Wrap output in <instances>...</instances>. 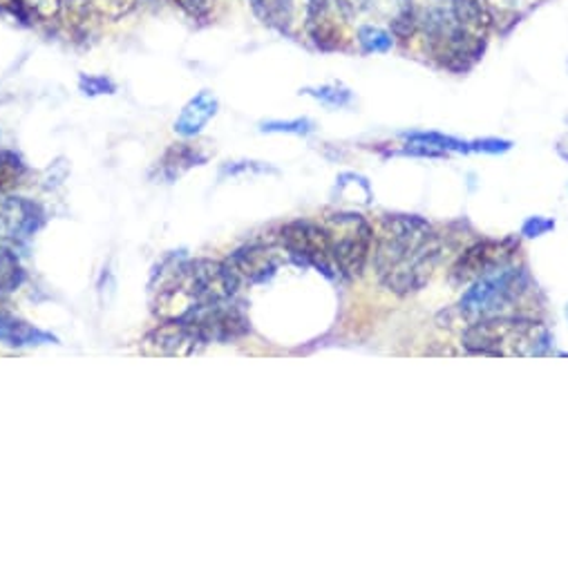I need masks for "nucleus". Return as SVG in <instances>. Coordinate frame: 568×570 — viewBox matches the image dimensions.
I'll use <instances>...</instances> for the list:
<instances>
[{"label":"nucleus","instance_id":"1","mask_svg":"<svg viewBox=\"0 0 568 570\" xmlns=\"http://www.w3.org/2000/svg\"><path fill=\"white\" fill-rule=\"evenodd\" d=\"M443 257V237L417 215H385L374 246L383 287L396 296L421 292Z\"/></svg>","mask_w":568,"mask_h":570},{"label":"nucleus","instance_id":"2","mask_svg":"<svg viewBox=\"0 0 568 570\" xmlns=\"http://www.w3.org/2000/svg\"><path fill=\"white\" fill-rule=\"evenodd\" d=\"M239 289L226 262L190 259L179 264L159 287L155 314L164 321L184 318L202 307L228 303Z\"/></svg>","mask_w":568,"mask_h":570},{"label":"nucleus","instance_id":"3","mask_svg":"<svg viewBox=\"0 0 568 570\" xmlns=\"http://www.w3.org/2000/svg\"><path fill=\"white\" fill-rule=\"evenodd\" d=\"M463 350L477 356H541L548 334L541 323L523 316L474 321L461 336Z\"/></svg>","mask_w":568,"mask_h":570},{"label":"nucleus","instance_id":"4","mask_svg":"<svg viewBox=\"0 0 568 570\" xmlns=\"http://www.w3.org/2000/svg\"><path fill=\"white\" fill-rule=\"evenodd\" d=\"M530 292L528 273L519 266L501 264L472 282L461 296L459 309L463 316L483 321L497 316H515L512 309Z\"/></svg>","mask_w":568,"mask_h":570},{"label":"nucleus","instance_id":"5","mask_svg":"<svg viewBox=\"0 0 568 570\" xmlns=\"http://www.w3.org/2000/svg\"><path fill=\"white\" fill-rule=\"evenodd\" d=\"M327 230L332 242V259L336 273L345 277H359L372 255L374 228L359 213H334L327 217Z\"/></svg>","mask_w":568,"mask_h":570},{"label":"nucleus","instance_id":"6","mask_svg":"<svg viewBox=\"0 0 568 570\" xmlns=\"http://www.w3.org/2000/svg\"><path fill=\"white\" fill-rule=\"evenodd\" d=\"M282 246L287 248L294 257L314 264L323 273L332 275L334 259H332V242L330 230L325 224L314 219H294L280 228Z\"/></svg>","mask_w":568,"mask_h":570},{"label":"nucleus","instance_id":"7","mask_svg":"<svg viewBox=\"0 0 568 570\" xmlns=\"http://www.w3.org/2000/svg\"><path fill=\"white\" fill-rule=\"evenodd\" d=\"M208 343L199 332L184 318H168L159 327L146 334L141 341V352L148 356H168V358H188L199 354Z\"/></svg>","mask_w":568,"mask_h":570},{"label":"nucleus","instance_id":"8","mask_svg":"<svg viewBox=\"0 0 568 570\" xmlns=\"http://www.w3.org/2000/svg\"><path fill=\"white\" fill-rule=\"evenodd\" d=\"M186 323H190L199 336L210 343H231L248 334V318L228 303H217L202 307L188 316H184Z\"/></svg>","mask_w":568,"mask_h":570},{"label":"nucleus","instance_id":"9","mask_svg":"<svg viewBox=\"0 0 568 570\" xmlns=\"http://www.w3.org/2000/svg\"><path fill=\"white\" fill-rule=\"evenodd\" d=\"M517 248H519V244H515L512 239H503V242L481 239L459 255V259L450 268V279L454 284L474 282L483 273H488L501 264H508V259L515 255Z\"/></svg>","mask_w":568,"mask_h":570},{"label":"nucleus","instance_id":"10","mask_svg":"<svg viewBox=\"0 0 568 570\" xmlns=\"http://www.w3.org/2000/svg\"><path fill=\"white\" fill-rule=\"evenodd\" d=\"M43 226V210L26 197L0 195V239H28Z\"/></svg>","mask_w":568,"mask_h":570},{"label":"nucleus","instance_id":"11","mask_svg":"<svg viewBox=\"0 0 568 570\" xmlns=\"http://www.w3.org/2000/svg\"><path fill=\"white\" fill-rule=\"evenodd\" d=\"M224 262H226L228 271L233 273V277L237 279L239 287L246 282L248 284L264 282L280 266L277 253L266 244H246V246L237 248L235 253H231Z\"/></svg>","mask_w":568,"mask_h":570},{"label":"nucleus","instance_id":"12","mask_svg":"<svg viewBox=\"0 0 568 570\" xmlns=\"http://www.w3.org/2000/svg\"><path fill=\"white\" fill-rule=\"evenodd\" d=\"M450 17L454 26L474 43L488 48V35L494 26L490 0H450Z\"/></svg>","mask_w":568,"mask_h":570},{"label":"nucleus","instance_id":"13","mask_svg":"<svg viewBox=\"0 0 568 570\" xmlns=\"http://www.w3.org/2000/svg\"><path fill=\"white\" fill-rule=\"evenodd\" d=\"M217 108H219V101L213 92L208 90H202L197 92L179 112L177 121H175V132L190 139V137H197L206 126L208 121L217 115Z\"/></svg>","mask_w":568,"mask_h":570},{"label":"nucleus","instance_id":"14","mask_svg":"<svg viewBox=\"0 0 568 570\" xmlns=\"http://www.w3.org/2000/svg\"><path fill=\"white\" fill-rule=\"evenodd\" d=\"M0 343L12 350H30L41 345H55L57 336L50 332H43L21 318H14L12 314L0 312Z\"/></svg>","mask_w":568,"mask_h":570},{"label":"nucleus","instance_id":"15","mask_svg":"<svg viewBox=\"0 0 568 570\" xmlns=\"http://www.w3.org/2000/svg\"><path fill=\"white\" fill-rule=\"evenodd\" d=\"M356 46L363 55H388L396 46V37L392 30L374 26V23H363L356 28Z\"/></svg>","mask_w":568,"mask_h":570},{"label":"nucleus","instance_id":"16","mask_svg":"<svg viewBox=\"0 0 568 570\" xmlns=\"http://www.w3.org/2000/svg\"><path fill=\"white\" fill-rule=\"evenodd\" d=\"M301 95L312 97L314 101H319L321 106L332 108V110H347L356 101V95L341 81H332V83H323V86H314V88H303Z\"/></svg>","mask_w":568,"mask_h":570},{"label":"nucleus","instance_id":"17","mask_svg":"<svg viewBox=\"0 0 568 570\" xmlns=\"http://www.w3.org/2000/svg\"><path fill=\"white\" fill-rule=\"evenodd\" d=\"M257 19L271 28L287 30L294 19V0H251Z\"/></svg>","mask_w":568,"mask_h":570},{"label":"nucleus","instance_id":"18","mask_svg":"<svg viewBox=\"0 0 568 570\" xmlns=\"http://www.w3.org/2000/svg\"><path fill=\"white\" fill-rule=\"evenodd\" d=\"M206 161V155H202L197 148H190L188 144H175L161 159V170L168 179H175L184 170L199 166Z\"/></svg>","mask_w":568,"mask_h":570},{"label":"nucleus","instance_id":"19","mask_svg":"<svg viewBox=\"0 0 568 570\" xmlns=\"http://www.w3.org/2000/svg\"><path fill=\"white\" fill-rule=\"evenodd\" d=\"M26 279V271L14 253L0 248V294L17 292Z\"/></svg>","mask_w":568,"mask_h":570},{"label":"nucleus","instance_id":"20","mask_svg":"<svg viewBox=\"0 0 568 570\" xmlns=\"http://www.w3.org/2000/svg\"><path fill=\"white\" fill-rule=\"evenodd\" d=\"M26 177V164L17 153L0 150V195L21 184Z\"/></svg>","mask_w":568,"mask_h":570},{"label":"nucleus","instance_id":"21","mask_svg":"<svg viewBox=\"0 0 568 570\" xmlns=\"http://www.w3.org/2000/svg\"><path fill=\"white\" fill-rule=\"evenodd\" d=\"M262 132L268 135H294V137H307L316 130V124L310 117H296V119H271L259 124Z\"/></svg>","mask_w":568,"mask_h":570},{"label":"nucleus","instance_id":"22","mask_svg":"<svg viewBox=\"0 0 568 570\" xmlns=\"http://www.w3.org/2000/svg\"><path fill=\"white\" fill-rule=\"evenodd\" d=\"M21 6H23V10L37 14L39 19L52 21L59 17L63 0H21Z\"/></svg>","mask_w":568,"mask_h":570},{"label":"nucleus","instance_id":"23","mask_svg":"<svg viewBox=\"0 0 568 570\" xmlns=\"http://www.w3.org/2000/svg\"><path fill=\"white\" fill-rule=\"evenodd\" d=\"M79 88L84 95H90V97H99V95H115L117 86L108 79V77H95V75H84L79 79Z\"/></svg>","mask_w":568,"mask_h":570},{"label":"nucleus","instance_id":"24","mask_svg":"<svg viewBox=\"0 0 568 570\" xmlns=\"http://www.w3.org/2000/svg\"><path fill=\"white\" fill-rule=\"evenodd\" d=\"M552 228H555V219L535 215V217H528V219L521 224V235L535 239V237H541V235L550 233Z\"/></svg>","mask_w":568,"mask_h":570},{"label":"nucleus","instance_id":"25","mask_svg":"<svg viewBox=\"0 0 568 570\" xmlns=\"http://www.w3.org/2000/svg\"><path fill=\"white\" fill-rule=\"evenodd\" d=\"M271 168L259 164V161H228L224 168H222V177L224 175H242V173H268ZM273 173V170H271Z\"/></svg>","mask_w":568,"mask_h":570},{"label":"nucleus","instance_id":"26","mask_svg":"<svg viewBox=\"0 0 568 570\" xmlns=\"http://www.w3.org/2000/svg\"><path fill=\"white\" fill-rule=\"evenodd\" d=\"M334 3L347 19H354L372 6V0H334Z\"/></svg>","mask_w":568,"mask_h":570},{"label":"nucleus","instance_id":"27","mask_svg":"<svg viewBox=\"0 0 568 570\" xmlns=\"http://www.w3.org/2000/svg\"><path fill=\"white\" fill-rule=\"evenodd\" d=\"M555 153L559 159H564L568 164V132H564L557 141H555Z\"/></svg>","mask_w":568,"mask_h":570},{"label":"nucleus","instance_id":"28","mask_svg":"<svg viewBox=\"0 0 568 570\" xmlns=\"http://www.w3.org/2000/svg\"><path fill=\"white\" fill-rule=\"evenodd\" d=\"M503 3H508V6H521V3H526V0H503Z\"/></svg>","mask_w":568,"mask_h":570},{"label":"nucleus","instance_id":"29","mask_svg":"<svg viewBox=\"0 0 568 570\" xmlns=\"http://www.w3.org/2000/svg\"><path fill=\"white\" fill-rule=\"evenodd\" d=\"M204 3H206V6H208V8H210V3H213V0H204Z\"/></svg>","mask_w":568,"mask_h":570},{"label":"nucleus","instance_id":"30","mask_svg":"<svg viewBox=\"0 0 568 570\" xmlns=\"http://www.w3.org/2000/svg\"><path fill=\"white\" fill-rule=\"evenodd\" d=\"M84 3H90V0H84Z\"/></svg>","mask_w":568,"mask_h":570},{"label":"nucleus","instance_id":"31","mask_svg":"<svg viewBox=\"0 0 568 570\" xmlns=\"http://www.w3.org/2000/svg\"><path fill=\"white\" fill-rule=\"evenodd\" d=\"M566 126H568V117H566Z\"/></svg>","mask_w":568,"mask_h":570}]
</instances>
